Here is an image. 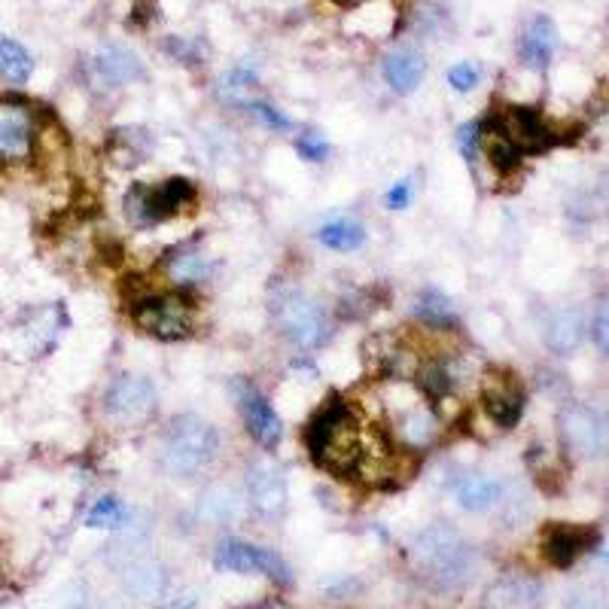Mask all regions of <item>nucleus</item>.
Wrapping results in <instances>:
<instances>
[{
    "label": "nucleus",
    "mask_w": 609,
    "mask_h": 609,
    "mask_svg": "<svg viewBox=\"0 0 609 609\" xmlns=\"http://www.w3.org/2000/svg\"><path fill=\"white\" fill-rule=\"evenodd\" d=\"M591 332H594L597 348L609 357V296L600 302V308H597V314H594V326H591Z\"/></svg>",
    "instance_id": "nucleus-37"
},
{
    "label": "nucleus",
    "mask_w": 609,
    "mask_h": 609,
    "mask_svg": "<svg viewBox=\"0 0 609 609\" xmlns=\"http://www.w3.org/2000/svg\"><path fill=\"white\" fill-rule=\"evenodd\" d=\"M317 241L326 250H357L366 241V229H363V223H357L351 217H338V220H329L320 226Z\"/></svg>",
    "instance_id": "nucleus-25"
},
{
    "label": "nucleus",
    "mask_w": 609,
    "mask_h": 609,
    "mask_svg": "<svg viewBox=\"0 0 609 609\" xmlns=\"http://www.w3.org/2000/svg\"><path fill=\"white\" fill-rule=\"evenodd\" d=\"M415 314L424 326L430 329H451L457 323L454 305L439 293V290H424L415 302Z\"/></svg>",
    "instance_id": "nucleus-26"
},
{
    "label": "nucleus",
    "mask_w": 609,
    "mask_h": 609,
    "mask_svg": "<svg viewBox=\"0 0 609 609\" xmlns=\"http://www.w3.org/2000/svg\"><path fill=\"white\" fill-rule=\"evenodd\" d=\"M168 52H171L177 61H183V64H198V58H201L198 46H195L192 40H186V37H171V40H168Z\"/></svg>",
    "instance_id": "nucleus-38"
},
{
    "label": "nucleus",
    "mask_w": 609,
    "mask_h": 609,
    "mask_svg": "<svg viewBox=\"0 0 609 609\" xmlns=\"http://www.w3.org/2000/svg\"><path fill=\"white\" fill-rule=\"evenodd\" d=\"M86 606H89V600H86L83 591H80L77 597H67V600H64V609H86Z\"/></svg>",
    "instance_id": "nucleus-39"
},
{
    "label": "nucleus",
    "mask_w": 609,
    "mask_h": 609,
    "mask_svg": "<svg viewBox=\"0 0 609 609\" xmlns=\"http://www.w3.org/2000/svg\"><path fill=\"white\" fill-rule=\"evenodd\" d=\"M86 74H89L92 89L110 92V89H122V86H128V83L138 80V77L144 74V64H141V58L134 55L128 46H122V43H107V46H101V49L89 58Z\"/></svg>",
    "instance_id": "nucleus-14"
},
{
    "label": "nucleus",
    "mask_w": 609,
    "mask_h": 609,
    "mask_svg": "<svg viewBox=\"0 0 609 609\" xmlns=\"http://www.w3.org/2000/svg\"><path fill=\"white\" fill-rule=\"evenodd\" d=\"M479 77H482V71L472 61H460V64H454L451 71H448V86L454 89V92H460V95H466V92H472L479 86Z\"/></svg>",
    "instance_id": "nucleus-32"
},
{
    "label": "nucleus",
    "mask_w": 609,
    "mask_h": 609,
    "mask_svg": "<svg viewBox=\"0 0 609 609\" xmlns=\"http://www.w3.org/2000/svg\"><path fill=\"white\" fill-rule=\"evenodd\" d=\"M86 524L89 527H122L125 524V506L119 497H101L89 515H86Z\"/></svg>",
    "instance_id": "nucleus-31"
},
{
    "label": "nucleus",
    "mask_w": 609,
    "mask_h": 609,
    "mask_svg": "<svg viewBox=\"0 0 609 609\" xmlns=\"http://www.w3.org/2000/svg\"><path fill=\"white\" fill-rule=\"evenodd\" d=\"M363 427L342 396H332L305 427V445L311 460L332 476H357L363 460Z\"/></svg>",
    "instance_id": "nucleus-1"
},
{
    "label": "nucleus",
    "mask_w": 609,
    "mask_h": 609,
    "mask_svg": "<svg viewBox=\"0 0 609 609\" xmlns=\"http://www.w3.org/2000/svg\"><path fill=\"white\" fill-rule=\"evenodd\" d=\"M150 153V138L138 128H125L113 134V159H122V165L144 162Z\"/></svg>",
    "instance_id": "nucleus-30"
},
{
    "label": "nucleus",
    "mask_w": 609,
    "mask_h": 609,
    "mask_svg": "<svg viewBox=\"0 0 609 609\" xmlns=\"http://www.w3.org/2000/svg\"><path fill=\"white\" fill-rule=\"evenodd\" d=\"M235 396H238V412H241L244 427L253 436V442L265 451H275L281 445L284 424H281L278 412L272 409V402H268L259 393V387H253L250 381H238Z\"/></svg>",
    "instance_id": "nucleus-13"
},
{
    "label": "nucleus",
    "mask_w": 609,
    "mask_h": 609,
    "mask_svg": "<svg viewBox=\"0 0 609 609\" xmlns=\"http://www.w3.org/2000/svg\"><path fill=\"white\" fill-rule=\"evenodd\" d=\"M412 561L436 588H463L476 570V552L445 524L427 527L412 546Z\"/></svg>",
    "instance_id": "nucleus-2"
},
{
    "label": "nucleus",
    "mask_w": 609,
    "mask_h": 609,
    "mask_svg": "<svg viewBox=\"0 0 609 609\" xmlns=\"http://www.w3.org/2000/svg\"><path fill=\"white\" fill-rule=\"evenodd\" d=\"M250 110L256 113V119H262L268 128H275V131H290V128H293V119H290V116H284L278 107H272L268 101H253V104H250Z\"/></svg>",
    "instance_id": "nucleus-36"
},
{
    "label": "nucleus",
    "mask_w": 609,
    "mask_h": 609,
    "mask_svg": "<svg viewBox=\"0 0 609 609\" xmlns=\"http://www.w3.org/2000/svg\"><path fill=\"white\" fill-rule=\"evenodd\" d=\"M253 89H256V71L247 64L235 67V71H229L220 80V98L226 104H235V107H250L253 104Z\"/></svg>",
    "instance_id": "nucleus-28"
},
{
    "label": "nucleus",
    "mask_w": 609,
    "mask_h": 609,
    "mask_svg": "<svg viewBox=\"0 0 609 609\" xmlns=\"http://www.w3.org/2000/svg\"><path fill=\"white\" fill-rule=\"evenodd\" d=\"M104 409L125 427H144L156 418V387L144 375H116L104 390Z\"/></svg>",
    "instance_id": "nucleus-9"
},
{
    "label": "nucleus",
    "mask_w": 609,
    "mask_h": 609,
    "mask_svg": "<svg viewBox=\"0 0 609 609\" xmlns=\"http://www.w3.org/2000/svg\"><path fill=\"white\" fill-rule=\"evenodd\" d=\"M247 500L259 515L275 518L287 509V479L272 463H250L247 469Z\"/></svg>",
    "instance_id": "nucleus-17"
},
{
    "label": "nucleus",
    "mask_w": 609,
    "mask_h": 609,
    "mask_svg": "<svg viewBox=\"0 0 609 609\" xmlns=\"http://www.w3.org/2000/svg\"><path fill=\"white\" fill-rule=\"evenodd\" d=\"M427 74V61L418 49L399 46L384 58V80L396 95H412Z\"/></svg>",
    "instance_id": "nucleus-20"
},
{
    "label": "nucleus",
    "mask_w": 609,
    "mask_h": 609,
    "mask_svg": "<svg viewBox=\"0 0 609 609\" xmlns=\"http://www.w3.org/2000/svg\"><path fill=\"white\" fill-rule=\"evenodd\" d=\"M597 539L600 536L591 527L555 521L543 530V558L558 570H570L585 552H591L597 546Z\"/></svg>",
    "instance_id": "nucleus-15"
},
{
    "label": "nucleus",
    "mask_w": 609,
    "mask_h": 609,
    "mask_svg": "<svg viewBox=\"0 0 609 609\" xmlns=\"http://www.w3.org/2000/svg\"><path fill=\"white\" fill-rule=\"evenodd\" d=\"M31 74H34L31 52L10 37H0V80H7L10 86H25Z\"/></svg>",
    "instance_id": "nucleus-24"
},
{
    "label": "nucleus",
    "mask_w": 609,
    "mask_h": 609,
    "mask_svg": "<svg viewBox=\"0 0 609 609\" xmlns=\"http://www.w3.org/2000/svg\"><path fill=\"white\" fill-rule=\"evenodd\" d=\"M606 561H609V552H606Z\"/></svg>",
    "instance_id": "nucleus-42"
},
{
    "label": "nucleus",
    "mask_w": 609,
    "mask_h": 609,
    "mask_svg": "<svg viewBox=\"0 0 609 609\" xmlns=\"http://www.w3.org/2000/svg\"><path fill=\"white\" fill-rule=\"evenodd\" d=\"M457 147H460V153H463V159H466L469 165H476V159H479V122L460 125V131H457Z\"/></svg>",
    "instance_id": "nucleus-35"
},
{
    "label": "nucleus",
    "mask_w": 609,
    "mask_h": 609,
    "mask_svg": "<svg viewBox=\"0 0 609 609\" xmlns=\"http://www.w3.org/2000/svg\"><path fill=\"white\" fill-rule=\"evenodd\" d=\"M125 588L128 594L141 597V600H156L165 591V570L159 564H134L125 573Z\"/></svg>",
    "instance_id": "nucleus-27"
},
{
    "label": "nucleus",
    "mask_w": 609,
    "mask_h": 609,
    "mask_svg": "<svg viewBox=\"0 0 609 609\" xmlns=\"http://www.w3.org/2000/svg\"><path fill=\"white\" fill-rule=\"evenodd\" d=\"M451 494H454V503L466 512H488L500 503L503 485L485 476V472H466V476L454 482Z\"/></svg>",
    "instance_id": "nucleus-22"
},
{
    "label": "nucleus",
    "mask_w": 609,
    "mask_h": 609,
    "mask_svg": "<svg viewBox=\"0 0 609 609\" xmlns=\"http://www.w3.org/2000/svg\"><path fill=\"white\" fill-rule=\"evenodd\" d=\"M412 195H415V183H412V177H402V180H396V183L387 189L384 205H387L390 211H405V208L412 205Z\"/></svg>",
    "instance_id": "nucleus-34"
},
{
    "label": "nucleus",
    "mask_w": 609,
    "mask_h": 609,
    "mask_svg": "<svg viewBox=\"0 0 609 609\" xmlns=\"http://www.w3.org/2000/svg\"><path fill=\"white\" fill-rule=\"evenodd\" d=\"M131 317L141 332L159 342H180L195 326V305L183 293H156L134 302Z\"/></svg>",
    "instance_id": "nucleus-8"
},
{
    "label": "nucleus",
    "mask_w": 609,
    "mask_h": 609,
    "mask_svg": "<svg viewBox=\"0 0 609 609\" xmlns=\"http://www.w3.org/2000/svg\"><path fill=\"white\" fill-rule=\"evenodd\" d=\"M488 119L521 150V156L546 153L549 147L558 144L555 131L546 125V119L539 116V110H533V107L512 104V107H503V110H491Z\"/></svg>",
    "instance_id": "nucleus-11"
},
{
    "label": "nucleus",
    "mask_w": 609,
    "mask_h": 609,
    "mask_svg": "<svg viewBox=\"0 0 609 609\" xmlns=\"http://www.w3.org/2000/svg\"><path fill=\"white\" fill-rule=\"evenodd\" d=\"M220 454V433L214 424L201 421L195 415L174 418L162 433L159 463L174 479H192L205 472Z\"/></svg>",
    "instance_id": "nucleus-3"
},
{
    "label": "nucleus",
    "mask_w": 609,
    "mask_h": 609,
    "mask_svg": "<svg viewBox=\"0 0 609 609\" xmlns=\"http://www.w3.org/2000/svg\"><path fill=\"white\" fill-rule=\"evenodd\" d=\"M543 603V585L533 576H503L488 588V609H539Z\"/></svg>",
    "instance_id": "nucleus-19"
},
{
    "label": "nucleus",
    "mask_w": 609,
    "mask_h": 609,
    "mask_svg": "<svg viewBox=\"0 0 609 609\" xmlns=\"http://www.w3.org/2000/svg\"><path fill=\"white\" fill-rule=\"evenodd\" d=\"M558 52V28L549 16H533L518 40V55L533 71H546Z\"/></svg>",
    "instance_id": "nucleus-18"
},
{
    "label": "nucleus",
    "mask_w": 609,
    "mask_h": 609,
    "mask_svg": "<svg viewBox=\"0 0 609 609\" xmlns=\"http://www.w3.org/2000/svg\"><path fill=\"white\" fill-rule=\"evenodd\" d=\"M296 153L308 162H326L329 156V141L323 138V134L317 131H305L299 134V141H296Z\"/></svg>",
    "instance_id": "nucleus-33"
},
{
    "label": "nucleus",
    "mask_w": 609,
    "mask_h": 609,
    "mask_svg": "<svg viewBox=\"0 0 609 609\" xmlns=\"http://www.w3.org/2000/svg\"><path fill=\"white\" fill-rule=\"evenodd\" d=\"M201 515L211 521H235L241 515V494L229 485H217L201 500Z\"/></svg>",
    "instance_id": "nucleus-29"
},
{
    "label": "nucleus",
    "mask_w": 609,
    "mask_h": 609,
    "mask_svg": "<svg viewBox=\"0 0 609 609\" xmlns=\"http://www.w3.org/2000/svg\"><path fill=\"white\" fill-rule=\"evenodd\" d=\"M558 436L570 457L600 460L609 451V415L588 402H567L558 415Z\"/></svg>",
    "instance_id": "nucleus-6"
},
{
    "label": "nucleus",
    "mask_w": 609,
    "mask_h": 609,
    "mask_svg": "<svg viewBox=\"0 0 609 609\" xmlns=\"http://www.w3.org/2000/svg\"><path fill=\"white\" fill-rule=\"evenodd\" d=\"M546 345L549 351H555L558 357H570L585 338V314L582 308H558L549 314L546 320Z\"/></svg>",
    "instance_id": "nucleus-21"
},
{
    "label": "nucleus",
    "mask_w": 609,
    "mask_h": 609,
    "mask_svg": "<svg viewBox=\"0 0 609 609\" xmlns=\"http://www.w3.org/2000/svg\"><path fill=\"white\" fill-rule=\"evenodd\" d=\"M256 609H290V606L281 603V600H268V603H262V606H256Z\"/></svg>",
    "instance_id": "nucleus-40"
},
{
    "label": "nucleus",
    "mask_w": 609,
    "mask_h": 609,
    "mask_svg": "<svg viewBox=\"0 0 609 609\" xmlns=\"http://www.w3.org/2000/svg\"><path fill=\"white\" fill-rule=\"evenodd\" d=\"M214 567L223 573H265L284 588L293 585V573L278 552L244 543V539H223L214 552Z\"/></svg>",
    "instance_id": "nucleus-10"
},
{
    "label": "nucleus",
    "mask_w": 609,
    "mask_h": 609,
    "mask_svg": "<svg viewBox=\"0 0 609 609\" xmlns=\"http://www.w3.org/2000/svg\"><path fill=\"white\" fill-rule=\"evenodd\" d=\"M37 116L28 104L0 101V165H19L34 156Z\"/></svg>",
    "instance_id": "nucleus-12"
},
{
    "label": "nucleus",
    "mask_w": 609,
    "mask_h": 609,
    "mask_svg": "<svg viewBox=\"0 0 609 609\" xmlns=\"http://www.w3.org/2000/svg\"><path fill=\"white\" fill-rule=\"evenodd\" d=\"M165 275L171 284L177 287H189V284H198L211 275V259L205 253H198L195 247H180L177 253L168 256L165 262Z\"/></svg>",
    "instance_id": "nucleus-23"
},
{
    "label": "nucleus",
    "mask_w": 609,
    "mask_h": 609,
    "mask_svg": "<svg viewBox=\"0 0 609 609\" xmlns=\"http://www.w3.org/2000/svg\"><path fill=\"white\" fill-rule=\"evenodd\" d=\"M168 609H192V600H177V603H171Z\"/></svg>",
    "instance_id": "nucleus-41"
},
{
    "label": "nucleus",
    "mask_w": 609,
    "mask_h": 609,
    "mask_svg": "<svg viewBox=\"0 0 609 609\" xmlns=\"http://www.w3.org/2000/svg\"><path fill=\"white\" fill-rule=\"evenodd\" d=\"M387 409V430L396 439V445L409 454H421L430 445H436L442 427L436 412L430 409V402L424 393H412L409 399H393L384 405Z\"/></svg>",
    "instance_id": "nucleus-7"
},
{
    "label": "nucleus",
    "mask_w": 609,
    "mask_h": 609,
    "mask_svg": "<svg viewBox=\"0 0 609 609\" xmlns=\"http://www.w3.org/2000/svg\"><path fill=\"white\" fill-rule=\"evenodd\" d=\"M482 409L500 430H512L524 415L521 384L512 375L488 372V378L482 381Z\"/></svg>",
    "instance_id": "nucleus-16"
},
{
    "label": "nucleus",
    "mask_w": 609,
    "mask_h": 609,
    "mask_svg": "<svg viewBox=\"0 0 609 609\" xmlns=\"http://www.w3.org/2000/svg\"><path fill=\"white\" fill-rule=\"evenodd\" d=\"M0 579H4V573H0Z\"/></svg>",
    "instance_id": "nucleus-43"
},
{
    "label": "nucleus",
    "mask_w": 609,
    "mask_h": 609,
    "mask_svg": "<svg viewBox=\"0 0 609 609\" xmlns=\"http://www.w3.org/2000/svg\"><path fill=\"white\" fill-rule=\"evenodd\" d=\"M278 332L302 351H317L332 338V323L317 299L296 287H278L268 299Z\"/></svg>",
    "instance_id": "nucleus-4"
},
{
    "label": "nucleus",
    "mask_w": 609,
    "mask_h": 609,
    "mask_svg": "<svg viewBox=\"0 0 609 609\" xmlns=\"http://www.w3.org/2000/svg\"><path fill=\"white\" fill-rule=\"evenodd\" d=\"M195 198V186L186 177H171L165 183L147 186V183H134L125 192V217L134 229H153L171 217H177L189 201Z\"/></svg>",
    "instance_id": "nucleus-5"
}]
</instances>
